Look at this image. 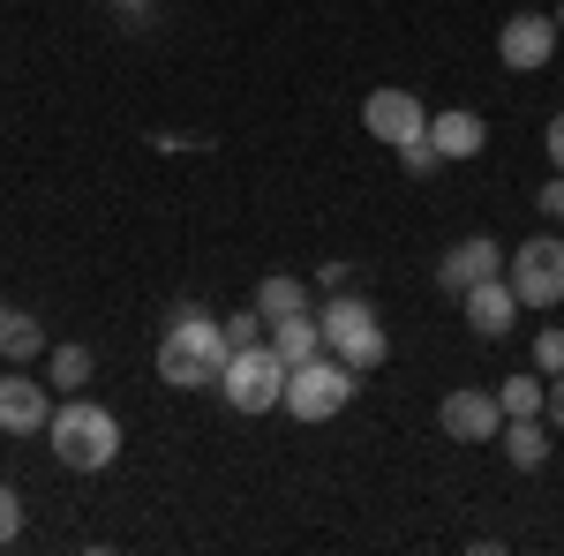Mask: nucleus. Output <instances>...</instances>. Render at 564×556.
<instances>
[{
	"label": "nucleus",
	"instance_id": "obj_1",
	"mask_svg": "<svg viewBox=\"0 0 564 556\" xmlns=\"http://www.w3.org/2000/svg\"><path fill=\"white\" fill-rule=\"evenodd\" d=\"M45 436H53V459L76 467V473H106L121 459V422H113L98 399H84V391H68V399L53 406Z\"/></svg>",
	"mask_w": 564,
	"mask_h": 556
},
{
	"label": "nucleus",
	"instance_id": "obj_2",
	"mask_svg": "<svg viewBox=\"0 0 564 556\" xmlns=\"http://www.w3.org/2000/svg\"><path fill=\"white\" fill-rule=\"evenodd\" d=\"M218 369H226V331H218V316L174 308V324H166V339H159V377L174 391H204V384H218Z\"/></svg>",
	"mask_w": 564,
	"mask_h": 556
},
{
	"label": "nucleus",
	"instance_id": "obj_3",
	"mask_svg": "<svg viewBox=\"0 0 564 556\" xmlns=\"http://www.w3.org/2000/svg\"><path fill=\"white\" fill-rule=\"evenodd\" d=\"M316 316H324V353H339L354 377H361V369H377V361L391 353L384 316H377L361 294H347V286H339V294H324V308H316Z\"/></svg>",
	"mask_w": 564,
	"mask_h": 556
},
{
	"label": "nucleus",
	"instance_id": "obj_4",
	"mask_svg": "<svg viewBox=\"0 0 564 556\" xmlns=\"http://www.w3.org/2000/svg\"><path fill=\"white\" fill-rule=\"evenodd\" d=\"M218 399H226L234 414H271V406H286V361L271 353V339L226 353V369H218Z\"/></svg>",
	"mask_w": 564,
	"mask_h": 556
},
{
	"label": "nucleus",
	"instance_id": "obj_5",
	"mask_svg": "<svg viewBox=\"0 0 564 556\" xmlns=\"http://www.w3.org/2000/svg\"><path fill=\"white\" fill-rule=\"evenodd\" d=\"M354 406V369L339 361V353H316V361H302V369H286V414L294 422H332V414H347Z\"/></svg>",
	"mask_w": 564,
	"mask_h": 556
},
{
	"label": "nucleus",
	"instance_id": "obj_6",
	"mask_svg": "<svg viewBox=\"0 0 564 556\" xmlns=\"http://www.w3.org/2000/svg\"><path fill=\"white\" fill-rule=\"evenodd\" d=\"M505 279H512L520 308H557L564 301V233H534V241H520L512 263H505Z\"/></svg>",
	"mask_w": 564,
	"mask_h": 556
},
{
	"label": "nucleus",
	"instance_id": "obj_7",
	"mask_svg": "<svg viewBox=\"0 0 564 556\" xmlns=\"http://www.w3.org/2000/svg\"><path fill=\"white\" fill-rule=\"evenodd\" d=\"M436 422H444V436H452V444H497V436H505V406H497V391L459 384V391H444Z\"/></svg>",
	"mask_w": 564,
	"mask_h": 556
},
{
	"label": "nucleus",
	"instance_id": "obj_8",
	"mask_svg": "<svg viewBox=\"0 0 564 556\" xmlns=\"http://www.w3.org/2000/svg\"><path fill=\"white\" fill-rule=\"evenodd\" d=\"M361 129L377 135V143H391V151H399V143H422V135H430V106H422L414 90H369V98H361Z\"/></svg>",
	"mask_w": 564,
	"mask_h": 556
},
{
	"label": "nucleus",
	"instance_id": "obj_9",
	"mask_svg": "<svg viewBox=\"0 0 564 556\" xmlns=\"http://www.w3.org/2000/svg\"><path fill=\"white\" fill-rule=\"evenodd\" d=\"M53 384L45 377H31V369H8L0 377V428L8 436H45V422H53Z\"/></svg>",
	"mask_w": 564,
	"mask_h": 556
},
{
	"label": "nucleus",
	"instance_id": "obj_10",
	"mask_svg": "<svg viewBox=\"0 0 564 556\" xmlns=\"http://www.w3.org/2000/svg\"><path fill=\"white\" fill-rule=\"evenodd\" d=\"M481 279H505V249H497L489 233H467V241H452V249H444V263H436V286L459 301V294H475Z\"/></svg>",
	"mask_w": 564,
	"mask_h": 556
},
{
	"label": "nucleus",
	"instance_id": "obj_11",
	"mask_svg": "<svg viewBox=\"0 0 564 556\" xmlns=\"http://www.w3.org/2000/svg\"><path fill=\"white\" fill-rule=\"evenodd\" d=\"M550 53H557V15H505V31H497V61L505 68H550Z\"/></svg>",
	"mask_w": 564,
	"mask_h": 556
},
{
	"label": "nucleus",
	"instance_id": "obj_12",
	"mask_svg": "<svg viewBox=\"0 0 564 556\" xmlns=\"http://www.w3.org/2000/svg\"><path fill=\"white\" fill-rule=\"evenodd\" d=\"M430 143H436V159H481V143H489V121L481 113H467V106H444V113H430Z\"/></svg>",
	"mask_w": 564,
	"mask_h": 556
},
{
	"label": "nucleus",
	"instance_id": "obj_13",
	"mask_svg": "<svg viewBox=\"0 0 564 556\" xmlns=\"http://www.w3.org/2000/svg\"><path fill=\"white\" fill-rule=\"evenodd\" d=\"M459 308H467V324H475L481 339H505L512 316H520V294H512V279H481L475 294H459Z\"/></svg>",
	"mask_w": 564,
	"mask_h": 556
},
{
	"label": "nucleus",
	"instance_id": "obj_14",
	"mask_svg": "<svg viewBox=\"0 0 564 556\" xmlns=\"http://www.w3.org/2000/svg\"><path fill=\"white\" fill-rule=\"evenodd\" d=\"M271 353H279L286 369L316 361V353H324V316H316V308H308V316H279V324H271Z\"/></svg>",
	"mask_w": 564,
	"mask_h": 556
},
{
	"label": "nucleus",
	"instance_id": "obj_15",
	"mask_svg": "<svg viewBox=\"0 0 564 556\" xmlns=\"http://www.w3.org/2000/svg\"><path fill=\"white\" fill-rule=\"evenodd\" d=\"M0 353H8L15 369L45 361V353H53V346H45V324H39V316H23V308H8V324H0Z\"/></svg>",
	"mask_w": 564,
	"mask_h": 556
},
{
	"label": "nucleus",
	"instance_id": "obj_16",
	"mask_svg": "<svg viewBox=\"0 0 564 556\" xmlns=\"http://www.w3.org/2000/svg\"><path fill=\"white\" fill-rule=\"evenodd\" d=\"M505 459L520 473H534L542 459H550V428H542V414H520V422H505Z\"/></svg>",
	"mask_w": 564,
	"mask_h": 556
},
{
	"label": "nucleus",
	"instance_id": "obj_17",
	"mask_svg": "<svg viewBox=\"0 0 564 556\" xmlns=\"http://www.w3.org/2000/svg\"><path fill=\"white\" fill-rule=\"evenodd\" d=\"M257 316H263V324H279V316H308V279H286V271L263 279V286H257Z\"/></svg>",
	"mask_w": 564,
	"mask_h": 556
},
{
	"label": "nucleus",
	"instance_id": "obj_18",
	"mask_svg": "<svg viewBox=\"0 0 564 556\" xmlns=\"http://www.w3.org/2000/svg\"><path fill=\"white\" fill-rule=\"evenodd\" d=\"M497 406H505V422H520V414H542V406H550V377H542V369H527V377H505Z\"/></svg>",
	"mask_w": 564,
	"mask_h": 556
},
{
	"label": "nucleus",
	"instance_id": "obj_19",
	"mask_svg": "<svg viewBox=\"0 0 564 556\" xmlns=\"http://www.w3.org/2000/svg\"><path fill=\"white\" fill-rule=\"evenodd\" d=\"M45 384L53 391H84L90 384V346H53V353H45Z\"/></svg>",
	"mask_w": 564,
	"mask_h": 556
},
{
	"label": "nucleus",
	"instance_id": "obj_20",
	"mask_svg": "<svg viewBox=\"0 0 564 556\" xmlns=\"http://www.w3.org/2000/svg\"><path fill=\"white\" fill-rule=\"evenodd\" d=\"M218 331H226V353H241V346H263V331H271V324H263L257 301H249L241 316H218Z\"/></svg>",
	"mask_w": 564,
	"mask_h": 556
},
{
	"label": "nucleus",
	"instance_id": "obj_21",
	"mask_svg": "<svg viewBox=\"0 0 564 556\" xmlns=\"http://www.w3.org/2000/svg\"><path fill=\"white\" fill-rule=\"evenodd\" d=\"M534 369H542V377H564V331H557V324L534 331Z\"/></svg>",
	"mask_w": 564,
	"mask_h": 556
},
{
	"label": "nucleus",
	"instance_id": "obj_22",
	"mask_svg": "<svg viewBox=\"0 0 564 556\" xmlns=\"http://www.w3.org/2000/svg\"><path fill=\"white\" fill-rule=\"evenodd\" d=\"M15 534H23V497H15V489L0 481V549H8Z\"/></svg>",
	"mask_w": 564,
	"mask_h": 556
},
{
	"label": "nucleus",
	"instance_id": "obj_23",
	"mask_svg": "<svg viewBox=\"0 0 564 556\" xmlns=\"http://www.w3.org/2000/svg\"><path fill=\"white\" fill-rule=\"evenodd\" d=\"M399 166H406V173H430L436 166V143H430V135H422V143H399Z\"/></svg>",
	"mask_w": 564,
	"mask_h": 556
},
{
	"label": "nucleus",
	"instance_id": "obj_24",
	"mask_svg": "<svg viewBox=\"0 0 564 556\" xmlns=\"http://www.w3.org/2000/svg\"><path fill=\"white\" fill-rule=\"evenodd\" d=\"M542 151H550V166L564 173V113H550V129H542Z\"/></svg>",
	"mask_w": 564,
	"mask_h": 556
},
{
	"label": "nucleus",
	"instance_id": "obj_25",
	"mask_svg": "<svg viewBox=\"0 0 564 556\" xmlns=\"http://www.w3.org/2000/svg\"><path fill=\"white\" fill-rule=\"evenodd\" d=\"M534 204H542V211H550V218H557V226H564V173H557V181H550V188H542V196H534Z\"/></svg>",
	"mask_w": 564,
	"mask_h": 556
},
{
	"label": "nucleus",
	"instance_id": "obj_26",
	"mask_svg": "<svg viewBox=\"0 0 564 556\" xmlns=\"http://www.w3.org/2000/svg\"><path fill=\"white\" fill-rule=\"evenodd\" d=\"M542 414H550V422L564 428V377H550V406H542Z\"/></svg>",
	"mask_w": 564,
	"mask_h": 556
},
{
	"label": "nucleus",
	"instance_id": "obj_27",
	"mask_svg": "<svg viewBox=\"0 0 564 556\" xmlns=\"http://www.w3.org/2000/svg\"><path fill=\"white\" fill-rule=\"evenodd\" d=\"M121 8H129V15H143V8H151V0H121Z\"/></svg>",
	"mask_w": 564,
	"mask_h": 556
},
{
	"label": "nucleus",
	"instance_id": "obj_28",
	"mask_svg": "<svg viewBox=\"0 0 564 556\" xmlns=\"http://www.w3.org/2000/svg\"><path fill=\"white\" fill-rule=\"evenodd\" d=\"M0 324H8V301H0Z\"/></svg>",
	"mask_w": 564,
	"mask_h": 556
},
{
	"label": "nucleus",
	"instance_id": "obj_29",
	"mask_svg": "<svg viewBox=\"0 0 564 556\" xmlns=\"http://www.w3.org/2000/svg\"><path fill=\"white\" fill-rule=\"evenodd\" d=\"M557 31H564V8H557Z\"/></svg>",
	"mask_w": 564,
	"mask_h": 556
}]
</instances>
